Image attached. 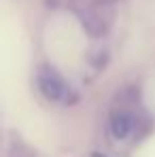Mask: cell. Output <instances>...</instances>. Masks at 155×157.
<instances>
[{
	"mask_svg": "<svg viewBox=\"0 0 155 157\" xmlns=\"http://www.w3.org/2000/svg\"><path fill=\"white\" fill-rule=\"evenodd\" d=\"M38 89L43 91L47 100H53V102H66L70 94V87L66 85V81L53 68H43L38 72Z\"/></svg>",
	"mask_w": 155,
	"mask_h": 157,
	"instance_id": "6da1fadb",
	"label": "cell"
},
{
	"mask_svg": "<svg viewBox=\"0 0 155 157\" xmlns=\"http://www.w3.org/2000/svg\"><path fill=\"white\" fill-rule=\"evenodd\" d=\"M110 130H113V136L115 138H126L130 132H132V117L128 113L119 110L113 115V121H110Z\"/></svg>",
	"mask_w": 155,
	"mask_h": 157,
	"instance_id": "7a4b0ae2",
	"label": "cell"
},
{
	"mask_svg": "<svg viewBox=\"0 0 155 157\" xmlns=\"http://www.w3.org/2000/svg\"><path fill=\"white\" fill-rule=\"evenodd\" d=\"M94 157H102V155H94Z\"/></svg>",
	"mask_w": 155,
	"mask_h": 157,
	"instance_id": "3957f363",
	"label": "cell"
}]
</instances>
